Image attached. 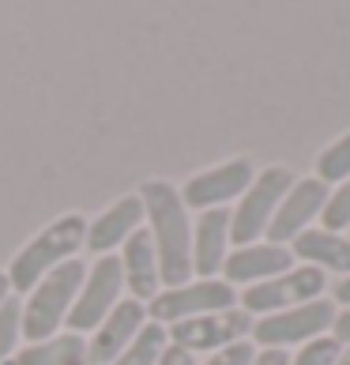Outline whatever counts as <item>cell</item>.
<instances>
[{
    "instance_id": "6da1fadb",
    "label": "cell",
    "mask_w": 350,
    "mask_h": 365,
    "mask_svg": "<svg viewBox=\"0 0 350 365\" xmlns=\"http://www.w3.org/2000/svg\"><path fill=\"white\" fill-rule=\"evenodd\" d=\"M143 200V219H151V245L158 256V275L163 287H185L192 282V222L181 192L170 181H147L140 188Z\"/></svg>"
},
{
    "instance_id": "7a4b0ae2",
    "label": "cell",
    "mask_w": 350,
    "mask_h": 365,
    "mask_svg": "<svg viewBox=\"0 0 350 365\" xmlns=\"http://www.w3.org/2000/svg\"><path fill=\"white\" fill-rule=\"evenodd\" d=\"M87 241V219L83 215H61L53 219L42 234L31 237L16 252V260L8 264V287L11 294H31L49 272H57L61 264H68L72 256L83 249Z\"/></svg>"
},
{
    "instance_id": "3957f363",
    "label": "cell",
    "mask_w": 350,
    "mask_h": 365,
    "mask_svg": "<svg viewBox=\"0 0 350 365\" xmlns=\"http://www.w3.org/2000/svg\"><path fill=\"white\" fill-rule=\"evenodd\" d=\"M83 279H87V264L68 260L26 294V302H23V339L26 343H46L61 331V324H68V313L79 297Z\"/></svg>"
},
{
    "instance_id": "277c9868",
    "label": "cell",
    "mask_w": 350,
    "mask_h": 365,
    "mask_svg": "<svg viewBox=\"0 0 350 365\" xmlns=\"http://www.w3.org/2000/svg\"><path fill=\"white\" fill-rule=\"evenodd\" d=\"M290 185H294V173L287 166L260 170L257 178H252V185L241 192L237 207L230 211V241L237 249L257 245V241L267 234V226H272V219H275V211H279Z\"/></svg>"
},
{
    "instance_id": "5b68a950",
    "label": "cell",
    "mask_w": 350,
    "mask_h": 365,
    "mask_svg": "<svg viewBox=\"0 0 350 365\" xmlns=\"http://www.w3.org/2000/svg\"><path fill=\"white\" fill-rule=\"evenodd\" d=\"M234 302H237V290L226 279H192L185 287L158 290L151 297V320L163 324V328H173L181 320L226 313V309H234Z\"/></svg>"
},
{
    "instance_id": "8992f818",
    "label": "cell",
    "mask_w": 350,
    "mask_h": 365,
    "mask_svg": "<svg viewBox=\"0 0 350 365\" xmlns=\"http://www.w3.org/2000/svg\"><path fill=\"white\" fill-rule=\"evenodd\" d=\"M324 290H328V275L302 264V267H290V272L260 282V287L241 290V309L249 317H272V313H287V309L316 302V297H324Z\"/></svg>"
},
{
    "instance_id": "52a82bcc",
    "label": "cell",
    "mask_w": 350,
    "mask_h": 365,
    "mask_svg": "<svg viewBox=\"0 0 350 365\" xmlns=\"http://www.w3.org/2000/svg\"><path fill=\"white\" fill-rule=\"evenodd\" d=\"M331 324H335V305L328 302V297H316V302H309V305L252 320V339H257L264 350L305 346V343L320 339Z\"/></svg>"
},
{
    "instance_id": "ba28073f",
    "label": "cell",
    "mask_w": 350,
    "mask_h": 365,
    "mask_svg": "<svg viewBox=\"0 0 350 365\" xmlns=\"http://www.w3.org/2000/svg\"><path fill=\"white\" fill-rule=\"evenodd\" d=\"M120 290H125V279H120V260L117 256L94 260L87 267V279H83V287H79V297H76L72 313H68L72 335H83V331L98 328V324L117 309Z\"/></svg>"
},
{
    "instance_id": "9c48e42d",
    "label": "cell",
    "mask_w": 350,
    "mask_h": 365,
    "mask_svg": "<svg viewBox=\"0 0 350 365\" xmlns=\"http://www.w3.org/2000/svg\"><path fill=\"white\" fill-rule=\"evenodd\" d=\"M170 335V346L185 350V354H192V350H222L230 343H241L252 335V317L245 309H226V313H211V317H196V320H181L166 328Z\"/></svg>"
},
{
    "instance_id": "30bf717a",
    "label": "cell",
    "mask_w": 350,
    "mask_h": 365,
    "mask_svg": "<svg viewBox=\"0 0 350 365\" xmlns=\"http://www.w3.org/2000/svg\"><path fill=\"white\" fill-rule=\"evenodd\" d=\"M257 178V166L249 158H230V162H219L204 173H196L192 181L185 185V207H196V211H215V207H226L230 200H237L245 188Z\"/></svg>"
},
{
    "instance_id": "8fae6325",
    "label": "cell",
    "mask_w": 350,
    "mask_h": 365,
    "mask_svg": "<svg viewBox=\"0 0 350 365\" xmlns=\"http://www.w3.org/2000/svg\"><path fill=\"white\" fill-rule=\"evenodd\" d=\"M328 204V185L316 181V178H302L287 188V196H282V204L275 211L272 226H267V241L272 245H282L287 249L290 241H298L309 222L320 219V211Z\"/></svg>"
},
{
    "instance_id": "7c38bea8",
    "label": "cell",
    "mask_w": 350,
    "mask_h": 365,
    "mask_svg": "<svg viewBox=\"0 0 350 365\" xmlns=\"http://www.w3.org/2000/svg\"><path fill=\"white\" fill-rule=\"evenodd\" d=\"M147 324V309L136 297H120L117 309L94 328L91 343H87V365H113L125 346L140 335V328Z\"/></svg>"
},
{
    "instance_id": "4fadbf2b",
    "label": "cell",
    "mask_w": 350,
    "mask_h": 365,
    "mask_svg": "<svg viewBox=\"0 0 350 365\" xmlns=\"http://www.w3.org/2000/svg\"><path fill=\"white\" fill-rule=\"evenodd\" d=\"M294 267V256L290 249L272 245V241H257V245H245V249H234L222 264V275L230 287H260V282L275 279L282 272Z\"/></svg>"
},
{
    "instance_id": "5bb4252c",
    "label": "cell",
    "mask_w": 350,
    "mask_h": 365,
    "mask_svg": "<svg viewBox=\"0 0 350 365\" xmlns=\"http://www.w3.org/2000/svg\"><path fill=\"white\" fill-rule=\"evenodd\" d=\"M226 256H230V211H200L192 226V272L200 279H215V272H222Z\"/></svg>"
},
{
    "instance_id": "9a60e30c",
    "label": "cell",
    "mask_w": 350,
    "mask_h": 365,
    "mask_svg": "<svg viewBox=\"0 0 350 365\" xmlns=\"http://www.w3.org/2000/svg\"><path fill=\"white\" fill-rule=\"evenodd\" d=\"M140 222H143V200H140V192L120 196L113 207H105L98 219L87 226V241H83V245L91 252H98V256H110L113 249H120L132 234H136Z\"/></svg>"
},
{
    "instance_id": "2e32d148",
    "label": "cell",
    "mask_w": 350,
    "mask_h": 365,
    "mask_svg": "<svg viewBox=\"0 0 350 365\" xmlns=\"http://www.w3.org/2000/svg\"><path fill=\"white\" fill-rule=\"evenodd\" d=\"M120 279H125V290L136 297V302H151V297L163 290V275H158V256L151 245V234L136 230L125 245H120Z\"/></svg>"
},
{
    "instance_id": "e0dca14e",
    "label": "cell",
    "mask_w": 350,
    "mask_h": 365,
    "mask_svg": "<svg viewBox=\"0 0 350 365\" xmlns=\"http://www.w3.org/2000/svg\"><path fill=\"white\" fill-rule=\"evenodd\" d=\"M298 260H305V267L316 272H343L350 275V237L331 234V230H305L298 241H290Z\"/></svg>"
},
{
    "instance_id": "ac0fdd59",
    "label": "cell",
    "mask_w": 350,
    "mask_h": 365,
    "mask_svg": "<svg viewBox=\"0 0 350 365\" xmlns=\"http://www.w3.org/2000/svg\"><path fill=\"white\" fill-rule=\"evenodd\" d=\"M87 358L83 335H53L46 343H26V350H16V365H72Z\"/></svg>"
},
{
    "instance_id": "d6986e66",
    "label": "cell",
    "mask_w": 350,
    "mask_h": 365,
    "mask_svg": "<svg viewBox=\"0 0 350 365\" xmlns=\"http://www.w3.org/2000/svg\"><path fill=\"white\" fill-rule=\"evenodd\" d=\"M166 346H170V335L163 324H155V320H147L140 335L125 346V354H120L113 365H158L166 354Z\"/></svg>"
},
{
    "instance_id": "ffe728a7",
    "label": "cell",
    "mask_w": 350,
    "mask_h": 365,
    "mask_svg": "<svg viewBox=\"0 0 350 365\" xmlns=\"http://www.w3.org/2000/svg\"><path fill=\"white\" fill-rule=\"evenodd\" d=\"M350 178V132H343L331 147H324L316 158V181H346Z\"/></svg>"
},
{
    "instance_id": "44dd1931",
    "label": "cell",
    "mask_w": 350,
    "mask_h": 365,
    "mask_svg": "<svg viewBox=\"0 0 350 365\" xmlns=\"http://www.w3.org/2000/svg\"><path fill=\"white\" fill-rule=\"evenodd\" d=\"M23 339V305L16 297H8L0 305V365L16 358V343Z\"/></svg>"
},
{
    "instance_id": "7402d4cb",
    "label": "cell",
    "mask_w": 350,
    "mask_h": 365,
    "mask_svg": "<svg viewBox=\"0 0 350 365\" xmlns=\"http://www.w3.org/2000/svg\"><path fill=\"white\" fill-rule=\"evenodd\" d=\"M320 222H324V230H331V234L350 230V178L339 181L335 192H328V204H324V211H320Z\"/></svg>"
},
{
    "instance_id": "603a6c76",
    "label": "cell",
    "mask_w": 350,
    "mask_h": 365,
    "mask_svg": "<svg viewBox=\"0 0 350 365\" xmlns=\"http://www.w3.org/2000/svg\"><path fill=\"white\" fill-rule=\"evenodd\" d=\"M343 350H346V346H339L331 335H320V339L305 343L298 354L290 358V365H335V361L343 358Z\"/></svg>"
},
{
    "instance_id": "cb8c5ba5",
    "label": "cell",
    "mask_w": 350,
    "mask_h": 365,
    "mask_svg": "<svg viewBox=\"0 0 350 365\" xmlns=\"http://www.w3.org/2000/svg\"><path fill=\"white\" fill-rule=\"evenodd\" d=\"M252 358H257V346H252L249 339H241V343H230V346L215 350L204 365H252Z\"/></svg>"
},
{
    "instance_id": "d4e9b609",
    "label": "cell",
    "mask_w": 350,
    "mask_h": 365,
    "mask_svg": "<svg viewBox=\"0 0 350 365\" xmlns=\"http://www.w3.org/2000/svg\"><path fill=\"white\" fill-rule=\"evenodd\" d=\"M331 339L339 346H350V309L335 313V324H331Z\"/></svg>"
},
{
    "instance_id": "484cf974",
    "label": "cell",
    "mask_w": 350,
    "mask_h": 365,
    "mask_svg": "<svg viewBox=\"0 0 350 365\" xmlns=\"http://www.w3.org/2000/svg\"><path fill=\"white\" fill-rule=\"evenodd\" d=\"M252 365H290V358L282 354V350H257Z\"/></svg>"
},
{
    "instance_id": "4316f807",
    "label": "cell",
    "mask_w": 350,
    "mask_h": 365,
    "mask_svg": "<svg viewBox=\"0 0 350 365\" xmlns=\"http://www.w3.org/2000/svg\"><path fill=\"white\" fill-rule=\"evenodd\" d=\"M158 365H196V361H192V354H185V350L166 346V354H163V361H158Z\"/></svg>"
},
{
    "instance_id": "83f0119b",
    "label": "cell",
    "mask_w": 350,
    "mask_h": 365,
    "mask_svg": "<svg viewBox=\"0 0 350 365\" xmlns=\"http://www.w3.org/2000/svg\"><path fill=\"white\" fill-rule=\"evenodd\" d=\"M335 302H339L343 309H350V275L339 282V287H335Z\"/></svg>"
},
{
    "instance_id": "f1b7e54d",
    "label": "cell",
    "mask_w": 350,
    "mask_h": 365,
    "mask_svg": "<svg viewBox=\"0 0 350 365\" xmlns=\"http://www.w3.org/2000/svg\"><path fill=\"white\" fill-rule=\"evenodd\" d=\"M8 297H11V287H8V275H4V272H0V305H4V302H8Z\"/></svg>"
},
{
    "instance_id": "f546056e",
    "label": "cell",
    "mask_w": 350,
    "mask_h": 365,
    "mask_svg": "<svg viewBox=\"0 0 350 365\" xmlns=\"http://www.w3.org/2000/svg\"><path fill=\"white\" fill-rule=\"evenodd\" d=\"M335 365H350V346L343 350V358H339V361H335Z\"/></svg>"
},
{
    "instance_id": "4dcf8cb0",
    "label": "cell",
    "mask_w": 350,
    "mask_h": 365,
    "mask_svg": "<svg viewBox=\"0 0 350 365\" xmlns=\"http://www.w3.org/2000/svg\"><path fill=\"white\" fill-rule=\"evenodd\" d=\"M72 365H87V358H83V361H72Z\"/></svg>"
},
{
    "instance_id": "1f68e13d",
    "label": "cell",
    "mask_w": 350,
    "mask_h": 365,
    "mask_svg": "<svg viewBox=\"0 0 350 365\" xmlns=\"http://www.w3.org/2000/svg\"><path fill=\"white\" fill-rule=\"evenodd\" d=\"M4 365H16V361H4Z\"/></svg>"
}]
</instances>
